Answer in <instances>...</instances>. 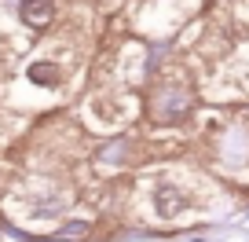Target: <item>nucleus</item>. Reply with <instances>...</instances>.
Here are the masks:
<instances>
[{
	"mask_svg": "<svg viewBox=\"0 0 249 242\" xmlns=\"http://www.w3.org/2000/svg\"><path fill=\"white\" fill-rule=\"evenodd\" d=\"M48 11H52V4H48V0H26V4H22V15L33 19V22H44Z\"/></svg>",
	"mask_w": 249,
	"mask_h": 242,
	"instance_id": "1",
	"label": "nucleus"
}]
</instances>
